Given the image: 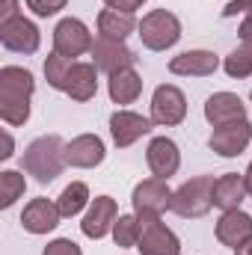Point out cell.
<instances>
[{
	"mask_svg": "<svg viewBox=\"0 0 252 255\" xmlns=\"http://www.w3.org/2000/svg\"><path fill=\"white\" fill-rule=\"evenodd\" d=\"M235 255H252V238L244 244V247H238V250H235Z\"/></svg>",
	"mask_w": 252,
	"mask_h": 255,
	"instance_id": "e575fe53",
	"label": "cell"
},
{
	"mask_svg": "<svg viewBox=\"0 0 252 255\" xmlns=\"http://www.w3.org/2000/svg\"><path fill=\"white\" fill-rule=\"evenodd\" d=\"M136 250H139V255H181V241L160 217H145V220H139Z\"/></svg>",
	"mask_w": 252,
	"mask_h": 255,
	"instance_id": "52a82bcc",
	"label": "cell"
},
{
	"mask_svg": "<svg viewBox=\"0 0 252 255\" xmlns=\"http://www.w3.org/2000/svg\"><path fill=\"white\" fill-rule=\"evenodd\" d=\"M27 3V9L36 15V18H51V15H60L65 6H68V0H24Z\"/></svg>",
	"mask_w": 252,
	"mask_h": 255,
	"instance_id": "f546056e",
	"label": "cell"
},
{
	"mask_svg": "<svg viewBox=\"0 0 252 255\" xmlns=\"http://www.w3.org/2000/svg\"><path fill=\"white\" fill-rule=\"evenodd\" d=\"M214 175H196L184 181L178 190H172V205L169 211L184 220H199L214 208Z\"/></svg>",
	"mask_w": 252,
	"mask_h": 255,
	"instance_id": "277c9868",
	"label": "cell"
},
{
	"mask_svg": "<svg viewBox=\"0 0 252 255\" xmlns=\"http://www.w3.org/2000/svg\"><path fill=\"white\" fill-rule=\"evenodd\" d=\"M89 202H92V196H89L86 181H71V184H65L63 193L57 196V208H60L63 220H74V217H80V214L89 208Z\"/></svg>",
	"mask_w": 252,
	"mask_h": 255,
	"instance_id": "cb8c5ba5",
	"label": "cell"
},
{
	"mask_svg": "<svg viewBox=\"0 0 252 255\" xmlns=\"http://www.w3.org/2000/svg\"><path fill=\"white\" fill-rule=\"evenodd\" d=\"M214 208L220 211H238L244 205V199H250L247 190V178L241 172H223L220 178H214Z\"/></svg>",
	"mask_w": 252,
	"mask_h": 255,
	"instance_id": "44dd1931",
	"label": "cell"
},
{
	"mask_svg": "<svg viewBox=\"0 0 252 255\" xmlns=\"http://www.w3.org/2000/svg\"><path fill=\"white\" fill-rule=\"evenodd\" d=\"M42 255H83V250H80L71 238H57V241H51V244L42 250Z\"/></svg>",
	"mask_w": 252,
	"mask_h": 255,
	"instance_id": "4dcf8cb0",
	"label": "cell"
},
{
	"mask_svg": "<svg viewBox=\"0 0 252 255\" xmlns=\"http://www.w3.org/2000/svg\"><path fill=\"white\" fill-rule=\"evenodd\" d=\"M95 24H98V36H110V39H122V42H125L136 27H139L136 15H130V12H119V9H107V6L98 12Z\"/></svg>",
	"mask_w": 252,
	"mask_h": 255,
	"instance_id": "603a6c76",
	"label": "cell"
},
{
	"mask_svg": "<svg viewBox=\"0 0 252 255\" xmlns=\"http://www.w3.org/2000/svg\"><path fill=\"white\" fill-rule=\"evenodd\" d=\"M244 178H247V190H250V199H252V160L247 166V172H244Z\"/></svg>",
	"mask_w": 252,
	"mask_h": 255,
	"instance_id": "d590c367",
	"label": "cell"
},
{
	"mask_svg": "<svg viewBox=\"0 0 252 255\" xmlns=\"http://www.w3.org/2000/svg\"><path fill=\"white\" fill-rule=\"evenodd\" d=\"M107 157V145L98 133H77L65 142V163L71 169H95Z\"/></svg>",
	"mask_w": 252,
	"mask_h": 255,
	"instance_id": "5bb4252c",
	"label": "cell"
},
{
	"mask_svg": "<svg viewBox=\"0 0 252 255\" xmlns=\"http://www.w3.org/2000/svg\"><path fill=\"white\" fill-rule=\"evenodd\" d=\"M202 113H205V122L211 128H220V125H232V122L247 119V104L235 92H214L205 101V110Z\"/></svg>",
	"mask_w": 252,
	"mask_h": 255,
	"instance_id": "e0dca14e",
	"label": "cell"
},
{
	"mask_svg": "<svg viewBox=\"0 0 252 255\" xmlns=\"http://www.w3.org/2000/svg\"><path fill=\"white\" fill-rule=\"evenodd\" d=\"M92 45H95V36H92V30L80 18H71L68 15V18H63L54 27V51L68 57V60H77V57L89 54Z\"/></svg>",
	"mask_w": 252,
	"mask_h": 255,
	"instance_id": "ba28073f",
	"label": "cell"
},
{
	"mask_svg": "<svg viewBox=\"0 0 252 255\" xmlns=\"http://www.w3.org/2000/svg\"><path fill=\"white\" fill-rule=\"evenodd\" d=\"M65 163V139L60 133H42L36 136L21 157V169L27 175H33L39 184H51L63 175Z\"/></svg>",
	"mask_w": 252,
	"mask_h": 255,
	"instance_id": "7a4b0ae2",
	"label": "cell"
},
{
	"mask_svg": "<svg viewBox=\"0 0 252 255\" xmlns=\"http://www.w3.org/2000/svg\"><path fill=\"white\" fill-rule=\"evenodd\" d=\"M0 45L6 48V51H12V54H24V57H30V54H36L39 51V45H42V33H39V27L30 21V18H15V21H6V24H0Z\"/></svg>",
	"mask_w": 252,
	"mask_h": 255,
	"instance_id": "4fadbf2b",
	"label": "cell"
},
{
	"mask_svg": "<svg viewBox=\"0 0 252 255\" xmlns=\"http://www.w3.org/2000/svg\"><path fill=\"white\" fill-rule=\"evenodd\" d=\"M136 36H139L145 51L163 54V51H169L181 42V21L169 9H151V12L142 15V21L136 27Z\"/></svg>",
	"mask_w": 252,
	"mask_h": 255,
	"instance_id": "3957f363",
	"label": "cell"
},
{
	"mask_svg": "<svg viewBox=\"0 0 252 255\" xmlns=\"http://www.w3.org/2000/svg\"><path fill=\"white\" fill-rule=\"evenodd\" d=\"M92 63L98 71H104L107 77L122 71V68H133L136 65V54L127 48V42L122 39H110V36H95V45L89 51Z\"/></svg>",
	"mask_w": 252,
	"mask_h": 255,
	"instance_id": "30bf717a",
	"label": "cell"
},
{
	"mask_svg": "<svg viewBox=\"0 0 252 255\" xmlns=\"http://www.w3.org/2000/svg\"><path fill=\"white\" fill-rule=\"evenodd\" d=\"M60 220H63V214H60L57 202L45 199V196L30 199L24 205V211H21V229L27 235H48V232H54L60 226Z\"/></svg>",
	"mask_w": 252,
	"mask_h": 255,
	"instance_id": "2e32d148",
	"label": "cell"
},
{
	"mask_svg": "<svg viewBox=\"0 0 252 255\" xmlns=\"http://www.w3.org/2000/svg\"><path fill=\"white\" fill-rule=\"evenodd\" d=\"M220 65L223 63L214 51L193 48V51H181L178 57L169 60V74H175V77H211Z\"/></svg>",
	"mask_w": 252,
	"mask_h": 255,
	"instance_id": "d6986e66",
	"label": "cell"
},
{
	"mask_svg": "<svg viewBox=\"0 0 252 255\" xmlns=\"http://www.w3.org/2000/svg\"><path fill=\"white\" fill-rule=\"evenodd\" d=\"M21 18V0H0V24Z\"/></svg>",
	"mask_w": 252,
	"mask_h": 255,
	"instance_id": "1f68e13d",
	"label": "cell"
},
{
	"mask_svg": "<svg viewBox=\"0 0 252 255\" xmlns=\"http://www.w3.org/2000/svg\"><path fill=\"white\" fill-rule=\"evenodd\" d=\"M151 116H142V113H133V110H125L119 107L113 116H110V139L116 148H130L133 142H139L142 136L151 133Z\"/></svg>",
	"mask_w": 252,
	"mask_h": 255,
	"instance_id": "8fae6325",
	"label": "cell"
},
{
	"mask_svg": "<svg viewBox=\"0 0 252 255\" xmlns=\"http://www.w3.org/2000/svg\"><path fill=\"white\" fill-rule=\"evenodd\" d=\"M252 142V125L250 119H241V122H232V125H220L211 130L208 136V145L214 154L220 157H241Z\"/></svg>",
	"mask_w": 252,
	"mask_h": 255,
	"instance_id": "7c38bea8",
	"label": "cell"
},
{
	"mask_svg": "<svg viewBox=\"0 0 252 255\" xmlns=\"http://www.w3.org/2000/svg\"><path fill=\"white\" fill-rule=\"evenodd\" d=\"M169 205H172L169 184L163 178H154V175L142 178L133 187V193H130V208H133V214L139 220H145V217H163L169 211Z\"/></svg>",
	"mask_w": 252,
	"mask_h": 255,
	"instance_id": "5b68a950",
	"label": "cell"
},
{
	"mask_svg": "<svg viewBox=\"0 0 252 255\" xmlns=\"http://www.w3.org/2000/svg\"><path fill=\"white\" fill-rule=\"evenodd\" d=\"M36 92V77L24 65L0 68V119L6 128H21L30 122V101Z\"/></svg>",
	"mask_w": 252,
	"mask_h": 255,
	"instance_id": "6da1fadb",
	"label": "cell"
},
{
	"mask_svg": "<svg viewBox=\"0 0 252 255\" xmlns=\"http://www.w3.org/2000/svg\"><path fill=\"white\" fill-rule=\"evenodd\" d=\"M15 154V139H12V133H9V128L3 130V151H0V160H9Z\"/></svg>",
	"mask_w": 252,
	"mask_h": 255,
	"instance_id": "836d02e7",
	"label": "cell"
},
{
	"mask_svg": "<svg viewBox=\"0 0 252 255\" xmlns=\"http://www.w3.org/2000/svg\"><path fill=\"white\" fill-rule=\"evenodd\" d=\"M107 95H110V101L119 104V107L133 104V101L142 95V74H139L136 68H122V71L110 74V77H107Z\"/></svg>",
	"mask_w": 252,
	"mask_h": 255,
	"instance_id": "7402d4cb",
	"label": "cell"
},
{
	"mask_svg": "<svg viewBox=\"0 0 252 255\" xmlns=\"http://www.w3.org/2000/svg\"><path fill=\"white\" fill-rule=\"evenodd\" d=\"M214 235H217V241H220L223 247H229V250L244 247L252 238V214L241 211V208H238V211H223L220 220H217V226H214Z\"/></svg>",
	"mask_w": 252,
	"mask_h": 255,
	"instance_id": "ac0fdd59",
	"label": "cell"
},
{
	"mask_svg": "<svg viewBox=\"0 0 252 255\" xmlns=\"http://www.w3.org/2000/svg\"><path fill=\"white\" fill-rule=\"evenodd\" d=\"M145 163H148V172L154 178H163L169 181L178 169H181V151H178V142L169 139V136H154L145 148Z\"/></svg>",
	"mask_w": 252,
	"mask_h": 255,
	"instance_id": "9a60e30c",
	"label": "cell"
},
{
	"mask_svg": "<svg viewBox=\"0 0 252 255\" xmlns=\"http://www.w3.org/2000/svg\"><path fill=\"white\" fill-rule=\"evenodd\" d=\"M63 92L71 101H77V104L92 101V98L98 95V68H95V63H80V60H74Z\"/></svg>",
	"mask_w": 252,
	"mask_h": 255,
	"instance_id": "ffe728a7",
	"label": "cell"
},
{
	"mask_svg": "<svg viewBox=\"0 0 252 255\" xmlns=\"http://www.w3.org/2000/svg\"><path fill=\"white\" fill-rule=\"evenodd\" d=\"M250 101H252V92H250Z\"/></svg>",
	"mask_w": 252,
	"mask_h": 255,
	"instance_id": "8d00e7d4",
	"label": "cell"
},
{
	"mask_svg": "<svg viewBox=\"0 0 252 255\" xmlns=\"http://www.w3.org/2000/svg\"><path fill=\"white\" fill-rule=\"evenodd\" d=\"M223 71L232 80H247V77H252V39H241V45L223 60Z\"/></svg>",
	"mask_w": 252,
	"mask_h": 255,
	"instance_id": "d4e9b609",
	"label": "cell"
},
{
	"mask_svg": "<svg viewBox=\"0 0 252 255\" xmlns=\"http://www.w3.org/2000/svg\"><path fill=\"white\" fill-rule=\"evenodd\" d=\"M110 238L119 250H133L139 244V217L136 214H119Z\"/></svg>",
	"mask_w": 252,
	"mask_h": 255,
	"instance_id": "4316f807",
	"label": "cell"
},
{
	"mask_svg": "<svg viewBox=\"0 0 252 255\" xmlns=\"http://www.w3.org/2000/svg\"><path fill=\"white\" fill-rule=\"evenodd\" d=\"M187 119V95L175 83H160L151 92V122L157 128H175Z\"/></svg>",
	"mask_w": 252,
	"mask_h": 255,
	"instance_id": "8992f818",
	"label": "cell"
},
{
	"mask_svg": "<svg viewBox=\"0 0 252 255\" xmlns=\"http://www.w3.org/2000/svg\"><path fill=\"white\" fill-rule=\"evenodd\" d=\"M27 193V178L18 169H3L0 172V208L9 211L21 196Z\"/></svg>",
	"mask_w": 252,
	"mask_h": 255,
	"instance_id": "484cf974",
	"label": "cell"
},
{
	"mask_svg": "<svg viewBox=\"0 0 252 255\" xmlns=\"http://www.w3.org/2000/svg\"><path fill=\"white\" fill-rule=\"evenodd\" d=\"M142 3L145 0H104V6L107 9H119V12H136V9H142Z\"/></svg>",
	"mask_w": 252,
	"mask_h": 255,
	"instance_id": "d6a6232c",
	"label": "cell"
},
{
	"mask_svg": "<svg viewBox=\"0 0 252 255\" xmlns=\"http://www.w3.org/2000/svg\"><path fill=\"white\" fill-rule=\"evenodd\" d=\"M119 220V205L113 196H95L89 202V208L83 211V220H80V232L83 238L89 241H101L107 235H113V226Z\"/></svg>",
	"mask_w": 252,
	"mask_h": 255,
	"instance_id": "9c48e42d",
	"label": "cell"
},
{
	"mask_svg": "<svg viewBox=\"0 0 252 255\" xmlns=\"http://www.w3.org/2000/svg\"><path fill=\"white\" fill-rule=\"evenodd\" d=\"M71 65H74V60H68V57H63V54H57V51L45 57V65H42V68H45V80H48V86H51V89L63 92Z\"/></svg>",
	"mask_w": 252,
	"mask_h": 255,
	"instance_id": "83f0119b",
	"label": "cell"
},
{
	"mask_svg": "<svg viewBox=\"0 0 252 255\" xmlns=\"http://www.w3.org/2000/svg\"><path fill=\"white\" fill-rule=\"evenodd\" d=\"M220 18H241L238 36L241 39H252V0H232V3H226Z\"/></svg>",
	"mask_w": 252,
	"mask_h": 255,
	"instance_id": "f1b7e54d",
	"label": "cell"
}]
</instances>
